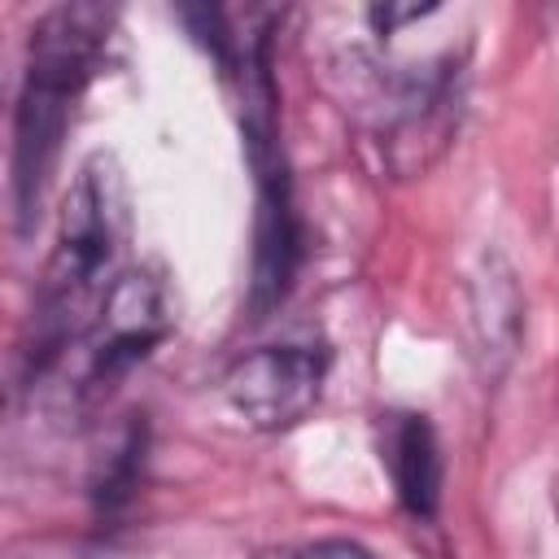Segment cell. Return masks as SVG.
Instances as JSON below:
<instances>
[{
    "mask_svg": "<svg viewBox=\"0 0 559 559\" xmlns=\"http://www.w3.org/2000/svg\"><path fill=\"white\" fill-rule=\"evenodd\" d=\"M175 328L170 293L162 275L144 266H127L118 284L109 288L105 306L96 310L92 328L83 332L79 349V389L105 393L114 389L135 362H144Z\"/></svg>",
    "mask_w": 559,
    "mask_h": 559,
    "instance_id": "3957f363",
    "label": "cell"
},
{
    "mask_svg": "<svg viewBox=\"0 0 559 559\" xmlns=\"http://www.w3.org/2000/svg\"><path fill=\"white\" fill-rule=\"evenodd\" d=\"M328 376V349L306 345V341H284V345H258L240 354L227 376H223V397L231 415L258 432H284L301 424Z\"/></svg>",
    "mask_w": 559,
    "mask_h": 559,
    "instance_id": "277c9868",
    "label": "cell"
},
{
    "mask_svg": "<svg viewBox=\"0 0 559 559\" xmlns=\"http://www.w3.org/2000/svg\"><path fill=\"white\" fill-rule=\"evenodd\" d=\"M109 31H114V9L105 4H57L31 26L17 109H13V153H9L13 214L22 231L44 210V197L57 175L61 140L109 48Z\"/></svg>",
    "mask_w": 559,
    "mask_h": 559,
    "instance_id": "7a4b0ae2",
    "label": "cell"
},
{
    "mask_svg": "<svg viewBox=\"0 0 559 559\" xmlns=\"http://www.w3.org/2000/svg\"><path fill=\"white\" fill-rule=\"evenodd\" d=\"M380 463L389 467L397 502L411 515L428 520L441 502V480H445L432 424L424 415H389V424L380 432Z\"/></svg>",
    "mask_w": 559,
    "mask_h": 559,
    "instance_id": "5b68a950",
    "label": "cell"
},
{
    "mask_svg": "<svg viewBox=\"0 0 559 559\" xmlns=\"http://www.w3.org/2000/svg\"><path fill=\"white\" fill-rule=\"evenodd\" d=\"M472 328H476V354L489 362H507L520 336V293L502 262H489L485 275H476L472 297Z\"/></svg>",
    "mask_w": 559,
    "mask_h": 559,
    "instance_id": "8992f818",
    "label": "cell"
},
{
    "mask_svg": "<svg viewBox=\"0 0 559 559\" xmlns=\"http://www.w3.org/2000/svg\"><path fill=\"white\" fill-rule=\"evenodd\" d=\"M293 559H376L367 546L349 542V537H323V542H310L301 546Z\"/></svg>",
    "mask_w": 559,
    "mask_h": 559,
    "instance_id": "52a82bcc",
    "label": "cell"
},
{
    "mask_svg": "<svg viewBox=\"0 0 559 559\" xmlns=\"http://www.w3.org/2000/svg\"><path fill=\"white\" fill-rule=\"evenodd\" d=\"M127 249V188L122 170L114 157L96 153L92 162L79 166L61 218H57V240L44 262L35 306H31V341L22 349L26 358V380L35 384L48 376L66 349L83 341L92 328L96 310L105 306L109 288L118 284Z\"/></svg>",
    "mask_w": 559,
    "mask_h": 559,
    "instance_id": "6da1fadb",
    "label": "cell"
}]
</instances>
